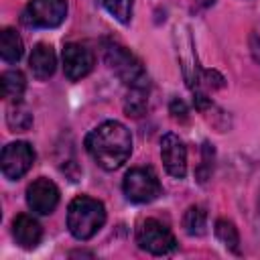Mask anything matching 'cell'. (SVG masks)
<instances>
[{
	"label": "cell",
	"mask_w": 260,
	"mask_h": 260,
	"mask_svg": "<svg viewBox=\"0 0 260 260\" xmlns=\"http://www.w3.org/2000/svg\"><path fill=\"white\" fill-rule=\"evenodd\" d=\"M93 53L79 43H67L63 49V71L67 75V79L77 81L81 77H85L91 69H93Z\"/></svg>",
	"instance_id": "10"
},
{
	"label": "cell",
	"mask_w": 260,
	"mask_h": 260,
	"mask_svg": "<svg viewBox=\"0 0 260 260\" xmlns=\"http://www.w3.org/2000/svg\"><path fill=\"white\" fill-rule=\"evenodd\" d=\"M0 85H2V95H4L6 100L18 102V100L22 98V93H24L26 79H24V75H22L18 69H12V71H4V73H2Z\"/></svg>",
	"instance_id": "14"
},
{
	"label": "cell",
	"mask_w": 260,
	"mask_h": 260,
	"mask_svg": "<svg viewBox=\"0 0 260 260\" xmlns=\"http://www.w3.org/2000/svg\"><path fill=\"white\" fill-rule=\"evenodd\" d=\"M171 114H173V118H177V120H185V118H187V108H185V104H183L181 100H173V102H171Z\"/></svg>",
	"instance_id": "20"
},
{
	"label": "cell",
	"mask_w": 260,
	"mask_h": 260,
	"mask_svg": "<svg viewBox=\"0 0 260 260\" xmlns=\"http://www.w3.org/2000/svg\"><path fill=\"white\" fill-rule=\"evenodd\" d=\"M258 209H260V199H258Z\"/></svg>",
	"instance_id": "21"
},
{
	"label": "cell",
	"mask_w": 260,
	"mask_h": 260,
	"mask_svg": "<svg viewBox=\"0 0 260 260\" xmlns=\"http://www.w3.org/2000/svg\"><path fill=\"white\" fill-rule=\"evenodd\" d=\"M136 242L142 250L154 254V256H162L169 254L177 248V240L175 236L169 232V228H165L160 221L156 219H144L136 232Z\"/></svg>",
	"instance_id": "6"
},
{
	"label": "cell",
	"mask_w": 260,
	"mask_h": 260,
	"mask_svg": "<svg viewBox=\"0 0 260 260\" xmlns=\"http://www.w3.org/2000/svg\"><path fill=\"white\" fill-rule=\"evenodd\" d=\"M8 126L14 130V132H24V130H28L30 128V124H32V118H30V114L26 112V110H20V108H12L10 112H8Z\"/></svg>",
	"instance_id": "18"
},
{
	"label": "cell",
	"mask_w": 260,
	"mask_h": 260,
	"mask_svg": "<svg viewBox=\"0 0 260 260\" xmlns=\"http://www.w3.org/2000/svg\"><path fill=\"white\" fill-rule=\"evenodd\" d=\"M28 65H30V71L37 79H49L55 73V67H57V57H55L53 47L45 45V43H39L30 53Z\"/></svg>",
	"instance_id": "12"
},
{
	"label": "cell",
	"mask_w": 260,
	"mask_h": 260,
	"mask_svg": "<svg viewBox=\"0 0 260 260\" xmlns=\"http://www.w3.org/2000/svg\"><path fill=\"white\" fill-rule=\"evenodd\" d=\"M215 236H217V240H219L223 246H228L230 250H234V252L240 250V234H238V230H236V225H234L232 221H228V219H217V221H215Z\"/></svg>",
	"instance_id": "16"
},
{
	"label": "cell",
	"mask_w": 260,
	"mask_h": 260,
	"mask_svg": "<svg viewBox=\"0 0 260 260\" xmlns=\"http://www.w3.org/2000/svg\"><path fill=\"white\" fill-rule=\"evenodd\" d=\"M106 223V207L102 201L79 195L67 207V228L73 238L89 240Z\"/></svg>",
	"instance_id": "2"
},
{
	"label": "cell",
	"mask_w": 260,
	"mask_h": 260,
	"mask_svg": "<svg viewBox=\"0 0 260 260\" xmlns=\"http://www.w3.org/2000/svg\"><path fill=\"white\" fill-rule=\"evenodd\" d=\"M35 162V150L28 142H10L2 150V173L8 179H20Z\"/></svg>",
	"instance_id": "7"
},
{
	"label": "cell",
	"mask_w": 260,
	"mask_h": 260,
	"mask_svg": "<svg viewBox=\"0 0 260 260\" xmlns=\"http://www.w3.org/2000/svg\"><path fill=\"white\" fill-rule=\"evenodd\" d=\"M26 203L35 213L41 215H49L53 213V209L59 203V189L53 181L41 177L37 181H32L26 189Z\"/></svg>",
	"instance_id": "9"
},
{
	"label": "cell",
	"mask_w": 260,
	"mask_h": 260,
	"mask_svg": "<svg viewBox=\"0 0 260 260\" xmlns=\"http://www.w3.org/2000/svg\"><path fill=\"white\" fill-rule=\"evenodd\" d=\"M128 116H142L144 110H146V95H144V89H132V95H128L126 104H124Z\"/></svg>",
	"instance_id": "19"
},
{
	"label": "cell",
	"mask_w": 260,
	"mask_h": 260,
	"mask_svg": "<svg viewBox=\"0 0 260 260\" xmlns=\"http://www.w3.org/2000/svg\"><path fill=\"white\" fill-rule=\"evenodd\" d=\"M12 236H14L16 244L20 248L32 250V248L39 246V242L43 238V230H41V225H39L37 219H32L26 213H20L12 221Z\"/></svg>",
	"instance_id": "11"
},
{
	"label": "cell",
	"mask_w": 260,
	"mask_h": 260,
	"mask_svg": "<svg viewBox=\"0 0 260 260\" xmlns=\"http://www.w3.org/2000/svg\"><path fill=\"white\" fill-rule=\"evenodd\" d=\"M160 158H162V165L171 177H175V179L185 177V173H187V148L177 134L169 132L162 136Z\"/></svg>",
	"instance_id": "8"
},
{
	"label": "cell",
	"mask_w": 260,
	"mask_h": 260,
	"mask_svg": "<svg viewBox=\"0 0 260 260\" xmlns=\"http://www.w3.org/2000/svg\"><path fill=\"white\" fill-rule=\"evenodd\" d=\"M65 0H30L22 12V22L37 28H55L65 20Z\"/></svg>",
	"instance_id": "5"
},
{
	"label": "cell",
	"mask_w": 260,
	"mask_h": 260,
	"mask_svg": "<svg viewBox=\"0 0 260 260\" xmlns=\"http://www.w3.org/2000/svg\"><path fill=\"white\" fill-rule=\"evenodd\" d=\"M183 228L189 236H203L207 228V213L199 205H191L183 215Z\"/></svg>",
	"instance_id": "15"
},
{
	"label": "cell",
	"mask_w": 260,
	"mask_h": 260,
	"mask_svg": "<svg viewBox=\"0 0 260 260\" xmlns=\"http://www.w3.org/2000/svg\"><path fill=\"white\" fill-rule=\"evenodd\" d=\"M124 195L134 203H148L160 195V183L152 169L136 167L130 169L122 183Z\"/></svg>",
	"instance_id": "4"
},
{
	"label": "cell",
	"mask_w": 260,
	"mask_h": 260,
	"mask_svg": "<svg viewBox=\"0 0 260 260\" xmlns=\"http://www.w3.org/2000/svg\"><path fill=\"white\" fill-rule=\"evenodd\" d=\"M118 22L128 24L132 18V0H98Z\"/></svg>",
	"instance_id": "17"
},
{
	"label": "cell",
	"mask_w": 260,
	"mask_h": 260,
	"mask_svg": "<svg viewBox=\"0 0 260 260\" xmlns=\"http://www.w3.org/2000/svg\"><path fill=\"white\" fill-rule=\"evenodd\" d=\"M104 59L108 67L120 77L124 85L130 89H148V75L136 55H132L126 47L114 41L104 43Z\"/></svg>",
	"instance_id": "3"
},
{
	"label": "cell",
	"mask_w": 260,
	"mask_h": 260,
	"mask_svg": "<svg viewBox=\"0 0 260 260\" xmlns=\"http://www.w3.org/2000/svg\"><path fill=\"white\" fill-rule=\"evenodd\" d=\"M22 39L14 28H4L0 37V55L8 63H16L22 57Z\"/></svg>",
	"instance_id": "13"
},
{
	"label": "cell",
	"mask_w": 260,
	"mask_h": 260,
	"mask_svg": "<svg viewBox=\"0 0 260 260\" xmlns=\"http://www.w3.org/2000/svg\"><path fill=\"white\" fill-rule=\"evenodd\" d=\"M85 148L102 169L116 171L130 158L132 134L124 124L108 120L87 134Z\"/></svg>",
	"instance_id": "1"
}]
</instances>
